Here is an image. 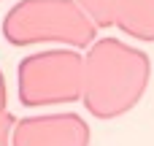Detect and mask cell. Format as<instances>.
<instances>
[{
    "label": "cell",
    "instance_id": "obj_1",
    "mask_svg": "<svg viewBox=\"0 0 154 146\" xmlns=\"http://www.w3.org/2000/svg\"><path fill=\"white\" fill-rule=\"evenodd\" d=\"M81 57L79 100L95 119H119L143 100L152 81V60L146 51L106 35L95 38Z\"/></svg>",
    "mask_w": 154,
    "mask_h": 146
},
{
    "label": "cell",
    "instance_id": "obj_2",
    "mask_svg": "<svg viewBox=\"0 0 154 146\" xmlns=\"http://www.w3.org/2000/svg\"><path fill=\"white\" fill-rule=\"evenodd\" d=\"M3 38L11 46L60 43L81 51L97 38V27L79 0H19L3 16Z\"/></svg>",
    "mask_w": 154,
    "mask_h": 146
},
{
    "label": "cell",
    "instance_id": "obj_3",
    "mask_svg": "<svg viewBox=\"0 0 154 146\" xmlns=\"http://www.w3.org/2000/svg\"><path fill=\"white\" fill-rule=\"evenodd\" d=\"M84 57L79 49L57 46L27 54L16 68V92L24 108H57L79 103Z\"/></svg>",
    "mask_w": 154,
    "mask_h": 146
},
{
    "label": "cell",
    "instance_id": "obj_4",
    "mask_svg": "<svg viewBox=\"0 0 154 146\" xmlns=\"http://www.w3.org/2000/svg\"><path fill=\"white\" fill-rule=\"evenodd\" d=\"M89 122L76 111H51L14 119L11 146H89Z\"/></svg>",
    "mask_w": 154,
    "mask_h": 146
},
{
    "label": "cell",
    "instance_id": "obj_5",
    "mask_svg": "<svg viewBox=\"0 0 154 146\" xmlns=\"http://www.w3.org/2000/svg\"><path fill=\"white\" fill-rule=\"evenodd\" d=\"M111 27H119L135 41H154V0H116Z\"/></svg>",
    "mask_w": 154,
    "mask_h": 146
},
{
    "label": "cell",
    "instance_id": "obj_6",
    "mask_svg": "<svg viewBox=\"0 0 154 146\" xmlns=\"http://www.w3.org/2000/svg\"><path fill=\"white\" fill-rule=\"evenodd\" d=\"M79 5L89 14L95 27H111V16H114L116 0H79Z\"/></svg>",
    "mask_w": 154,
    "mask_h": 146
},
{
    "label": "cell",
    "instance_id": "obj_7",
    "mask_svg": "<svg viewBox=\"0 0 154 146\" xmlns=\"http://www.w3.org/2000/svg\"><path fill=\"white\" fill-rule=\"evenodd\" d=\"M14 119H16L14 114L0 119V146H11V125H14Z\"/></svg>",
    "mask_w": 154,
    "mask_h": 146
},
{
    "label": "cell",
    "instance_id": "obj_8",
    "mask_svg": "<svg viewBox=\"0 0 154 146\" xmlns=\"http://www.w3.org/2000/svg\"><path fill=\"white\" fill-rule=\"evenodd\" d=\"M11 111H8V87H5V76H3V70H0V119L3 116H8Z\"/></svg>",
    "mask_w": 154,
    "mask_h": 146
}]
</instances>
